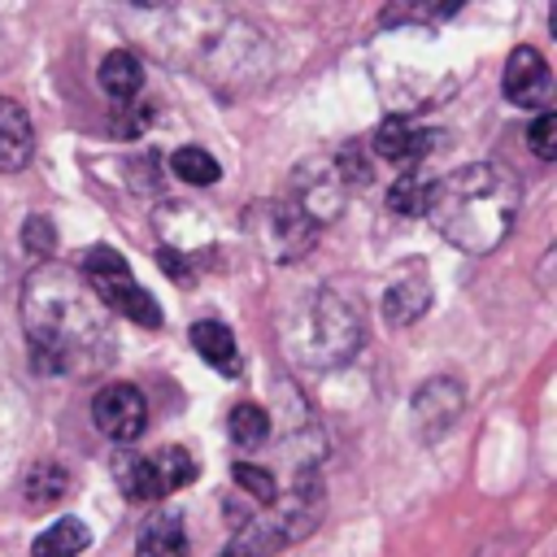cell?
<instances>
[{"label": "cell", "mask_w": 557, "mask_h": 557, "mask_svg": "<svg viewBox=\"0 0 557 557\" xmlns=\"http://www.w3.org/2000/svg\"><path fill=\"white\" fill-rule=\"evenodd\" d=\"M26 313V339H30V361L44 374L74 370L83 352H100L109 344V331L100 322V300L78 283L70 270L48 265L35 270L22 296Z\"/></svg>", "instance_id": "1"}, {"label": "cell", "mask_w": 557, "mask_h": 557, "mask_svg": "<svg viewBox=\"0 0 557 557\" xmlns=\"http://www.w3.org/2000/svg\"><path fill=\"white\" fill-rule=\"evenodd\" d=\"M457 413H461V387H457V379H431L413 396V418H418V426L426 435H440L444 426H453Z\"/></svg>", "instance_id": "12"}, {"label": "cell", "mask_w": 557, "mask_h": 557, "mask_svg": "<svg viewBox=\"0 0 557 557\" xmlns=\"http://www.w3.org/2000/svg\"><path fill=\"white\" fill-rule=\"evenodd\" d=\"M83 283L100 300V309L122 313V318H131L139 326H161V305L135 283V274H131V265H126V257L117 248L96 244L83 257Z\"/></svg>", "instance_id": "4"}, {"label": "cell", "mask_w": 557, "mask_h": 557, "mask_svg": "<svg viewBox=\"0 0 557 557\" xmlns=\"http://www.w3.org/2000/svg\"><path fill=\"white\" fill-rule=\"evenodd\" d=\"M87 544H91V531L83 518H57L35 535L30 557H78Z\"/></svg>", "instance_id": "16"}, {"label": "cell", "mask_w": 557, "mask_h": 557, "mask_svg": "<svg viewBox=\"0 0 557 557\" xmlns=\"http://www.w3.org/2000/svg\"><path fill=\"white\" fill-rule=\"evenodd\" d=\"M318 513H322V487H318V479L305 474L296 483V492L270 518H257L244 531H235V540L222 548V557H270L274 548L309 535L318 527Z\"/></svg>", "instance_id": "3"}, {"label": "cell", "mask_w": 557, "mask_h": 557, "mask_svg": "<svg viewBox=\"0 0 557 557\" xmlns=\"http://www.w3.org/2000/svg\"><path fill=\"white\" fill-rule=\"evenodd\" d=\"M157 265H161L165 274H174L183 287H191V270H187V257H183V252H170V248H161V252H157Z\"/></svg>", "instance_id": "25"}, {"label": "cell", "mask_w": 557, "mask_h": 557, "mask_svg": "<svg viewBox=\"0 0 557 557\" xmlns=\"http://www.w3.org/2000/svg\"><path fill=\"white\" fill-rule=\"evenodd\" d=\"M431 148H435V131H422V126H413L405 117H387L374 131V152L383 161H392V165H405V170H418V161Z\"/></svg>", "instance_id": "10"}, {"label": "cell", "mask_w": 557, "mask_h": 557, "mask_svg": "<svg viewBox=\"0 0 557 557\" xmlns=\"http://www.w3.org/2000/svg\"><path fill=\"white\" fill-rule=\"evenodd\" d=\"M30 157H35V126L17 100L0 96V174L26 170Z\"/></svg>", "instance_id": "11"}, {"label": "cell", "mask_w": 557, "mask_h": 557, "mask_svg": "<svg viewBox=\"0 0 557 557\" xmlns=\"http://www.w3.org/2000/svg\"><path fill=\"white\" fill-rule=\"evenodd\" d=\"M135 557H187V531L178 513H152L135 535Z\"/></svg>", "instance_id": "15"}, {"label": "cell", "mask_w": 557, "mask_h": 557, "mask_svg": "<svg viewBox=\"0 0 557 557\" xmlns=\"http://www.w3.org/2000/svg\"><path fill=\"white\" fill-rule=\"evenodd\" d=\"M91 422L100 435L126 444V440H139L144 426H148V400L135 383H104L96 396H91Z\"/></svg>", "instance_id": "6"}, {"label": "cell", "mask_w": 557, "mask_h": 557, "mask_svg": "<svg viewBox=\"0 0 557 557\" xmlns=\"http://www.w3.org/2000/svg\"><path fill=\"white\" fill-rule=\"evenodd\" d=\"M231 479H235L239 492H248L257 505H274V500H278V483H274V474L261 470V466H252V461H235V466H231Z\"/></svg>", "instance_id": "22"}, {"label": "cell", "mask_w": 557, "mask_h": 557, "mask_svg": "<svg viewBox=\"0 0 557 557\" xmlns=\"http://www.w3.org/2000/svg\"><path fill=\"white\" fill-rule=\"evenodd\" d=\"M313 339H318V361L322 366H339L357 352L361 344V322L357 309L339 296H318V313H313Z\"/></svg>", "instance_id": "7"}, {"label": "cell", "mask_w": 557, "mask_h": 557, "mask_svg": "<svg viewBox=\"0 0 557 557\" xmlns=\"http://www.w3.org/2000/svg\"><path fill=\"white\" fill-rule=\"evenodd\" d=\"M226 431H231V440H235L239 448H257V444H265V435H270V418H265L261 405H235L231 418H226Z\"/></svg>", "instance_id": "21"}, {"label": "cell", "mask_w": 557, "mask_h": 557, "mask_svg": "<svg viewBox=\"0 0 557 557\" xmlns=\"http://www.w3.org/2000/svg\"><path fill=\"white\" fill-rule=\"evenodd\" d=\"M500 87H505V96H509L518 109H544L548 96H553V70H548V61H544L531 44H522V48L509 52Z\"/></svg>", "instance_id": "8"}, {"label": "cell", "mask_w": 557, "mask_h": 557, "mask_svg": "<svg viewBox=\"0 0 557 557\" xmlns=\"http://www.w3.org/2000/svg\"><path fill=\"white\" fill-rule=\"evenodd\" d=\"M426 305H431V278H426V265L413 261V265H405L387 283V292H383V318L392 326H409V322H418L426 313Z\"/></svg>", "instance_id": "9"}, {"label": "cell", "mask_w": 557, "mask_h": 557, "mask_svg": "<svg viewBox=\"0 0 557 557\" xmlns=\"http://www.w3.org/2000/svg\"><path fill=\"white\" fill-rule=\"evenodd\" d=\"M531 152L540 157V161H553L557 157V113L553 109H544L535 122H531Z\"/></svg>", "instance_id": "23"}, {"label": "cell", "mask_w": 557, "mask_h": 557, "mask_svg": "<svg viewBox=\"0 0 557 557\" xmlns=\"http://www.w3.org/2000/svg\"><path fill=\"white\" fill-rule=\"evenodd\" d=\"M522 209V187L500 161H470L448 178H435L426 218L466 252H492Z\"/></svg>", "instance_id": "2"}, {"label": "cell", "mask_w": 557, "mask_h": 557, "mask_svg": "<svg viewBox=\"0 0 557 557\" xmlns=\"http://www.w3.org/2000/svg\"><path fill=\"white\" fill-rule=\"evenodd\" d=\"M265 222H270L265 244H270V257H278V261L300 257V252L309 248V239H313V222H309L296 205H270Z\"/></svg>", "instance_id": "13"}, {"label": "cell", "mask_w": 557, "mask_h": 557, "mask_svg": "<svg viewBox=\"0 0 557 557\" xmlns=\"http://www.w3.org/2000/svg\"><path fill=\"white\" fill-rule=\"evenodd\" d=\"M100 87H104L113 100L139 96V87H144V65H139V57L126 52V48L109 52V57L100 61Z\"/></svg>", "instance_id": "17"}, {"label": "cell", "mask_w": 557, "mask_h": 557, "mask_svg": "<svg viewBox=\"0 0 557 557\" xmlns=\"http://www.w3.org/2000/svg\"><path fill=\"white\" fill-rule=\"evenodd\" d=\"M170 165H174V174H178L183 183H191V187H209V183H218V178H222L218 157H209V152H205V148H196V144L178 148V152L170 157Z\"/></svg>", "instance_id": "20"}, {"label": "cell", "mask_w": 557, "mask_h": 557, "mask_svg": "<svg viewBox=\"0 0 557 557\" xmlns=\"http://www.w3.org/2000/svg\"><path fill=\"white\" fill-rule=\"evenodd\" d=\"M191 348H196L213 370H222V374H239V370H244V357H239V344H235L231 326H222V322H213V318H205V322L191 326Z\"/></svg>", "instance_id": "14"}, {"label": "cell", "mask_w": 557, "mask_h": 557, "mask_svg": "<svg viewBox=\"0 0 557 557\" xmlns=\"http://www.w3.org/2000/svg\"><path fill=\"white\" fill-rule=\"evenodd\" d=\"M431 196H435V178H431V174H418V170H405V174L392 183L387 205H392L396 213H405V218H422V213L431 209Z\"/></svg>", "instance_id": "18"}, {"label": "cell", "mask_w": 557, "mask_h": 557, "mask_svg": "<svg viewBox=\"0 0 557 557\" xmlns=\"http://www.w3.org/2000/svg\"><path fill=\"white\" fill-rule=\"evenodd\" d=\"M65 487H70V474H65L61 466H52V461H39V466L26 470V500H30L35 509L57 505V500L65 496Z\"/></svg>", "instance_id": "19"}, {"label": "cell", "mask_w": 557, "mask_h": 557, "mask_svg": "<svg viewBox=\"0 0 557 557\" xmlns=\"http://www.w3.org/2000/svg\"><path fill=\"white\" fill-rule=\"evenodd\" d=\"M196 479V461L187 448H157V453H131L117 461V487L131 500H161Z\"/></svg>", "instance_id": "5"}, {"label": "cell", "mask_w": 557, "mask_h": 557, "mask_svg": "<svg viewBox=\"0 0 557 557\" xmlns=\"http://www.w3.org/2000/svg\"><path fill=\"white\" fill-rule=\"evenodd\" d=\"M22 244H26V252H48V248L57 244L52 222H48V218H26V222H22Z\"/></svg>", "instance_id": "24"}]
</instances>
